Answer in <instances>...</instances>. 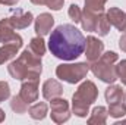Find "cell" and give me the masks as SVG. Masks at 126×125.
I'll return each instance as SVG.
<instances>
[{
    "label": "cell",
    "mask_w": 126,
    "mask_h": 125,
    "mask_svg": "<svg viewBox=\"0 0 126 125\" xmlns=\"http://www.w3.org/2000/svg\"><path fill=\"white\" fill-rule=\"evenodd\" d=\"M48 49L57 59L75 61L85 50V37L75 25L63 24L51 31Z\"/></svg>",
    "instance_id": "1"
},
{
    "label": "cell",
    "mask_w": 126,
    "mask_h": 125,
    "mask_svg": "<svg viewBox=\"0 0 126 125\" xmlns=\"http://www.w3.org/2000/svg\"><path fill=\"white\" fill-rule=\"evenodd\" d=\"M98 97V90L93 81H84L72 96V113L79 118H87L90 106Z\"/></svg>",
    "instance_id": "2"
},
{
    "label": "cell",
    "mask_w": 126,
    "mask_h": 125,
    "mask_svg": "<svg viewBox=\"0 0 126 125\" xmlns=\"http://www.w3.org/2000/svg\"><path fill=\"white\" fill-rule=\"evenodd\" d=\"M116 62H117V55L114 52H106L95 62H93V65H90V69L103 83L113 84L117 80V72L114 66Z\"/></svg>",
    "instance_id": "3"
},
{
    "label": "cell",
    "mask_w": 126,
    "mask_h": 125,
    "mask_svg": "<svg viewBox=\"0 0 126 125\" xmlns=\"http://www.w3.org/2000/svg\"><path fill=\"white\" fill-rule=\"evenodd\" d=\"M88 71H90V65L87 62L62 63L56 68V77L69 84H78L87 77Z\"/></svg>",
    "instance_id": "4"
},
{
    "label": "cell",
    "mask_w": 126,
    "mask_h": 125,
    "mask_svg": "<svg viewBox=\"0 0 126 125\" xmlns=\"http://www.w3.org/2000/svg\"><path fill=\"white\" fill-rule=\"evenodd\" d=\"M18 61L22 63L24 68L27 69L28 77H27L25 81H37V83H40V75H41V71H43L41 58L37 56V55H34L32 52L28 50V49H25V50L19 55Z\"/></svg>",
    "instance_id": "5"
},
{
    "label": "cell",
    "mask_w": 126,
    "mask_h": 125,
    "mask_svg": "<svg viewBox=\"0 0 126 125\" xmlns=\"http://www.w3.org/2000/svg\"><path fill=\"white\" fill-rule=\"evenodd\" d=\"M50 107H51V121L56 124H63L66 121H69L70 118V109H69V103L67 100H64L62 97H56L50 100Z\"/></svg>",
    "instance_id": "6"
},
{
    "label": "cell",
    "mask_w": 126,
    "mask_h": 125,
    "mask_svg": "<svg viewBox=\"0 0 126 125\" xmlns=\"http://www.w3.org/2000/svg\"><path fill=\"white\" fill-rule=\"evenodd\" d=\"M13 25L10 24L9 18L0 19V43L1 44H16L19 47H22L24 41L22 37L16 32H13Z\"/></svg>",
    "instance_id": "7"
},
{
    "label": "cell",
    "mask_w": 126,
    "mask_h": 125,
    "mask_svg": "<svg viewBox=\"0 0 126 125\" xmlns=\"http://www.w3.org/2000/svg\"><path fill=\"white\" fill-rule=\"evenodd\" d=\"M103 52H104V43L94 35H88L85 40V50H84L87 61L91 63L95 62L103 55Z\"/></svg>",
    "instance_id": "8"
},
{
    "label": "cell",
    "mask_w": 126,
    "mask_h": 125,
    "mask_svg": "<svg viewBox=\"0 0 126 125\" xmlns=\"http://www.w3.org/2000/svg\"><path fill=\"white\" fill-rule=\"evenodd\" d=\"M9 21L13 25V28L25 30V28H28L32 24L34 16H32L31 12H24L21 9H16V10H12V15L9 16Z\"/></svg>",
    "instance_id": "9"
},
{
    "label": "cell",
    "mask_w": 126,
    "mask_h": 125,
    "mask_svg": "<svg viewBox=\"0 0 126 125\" xmlns=\"http://www.w3.org/2000/svg\"><path fill=\"white\" fill-rule=\"evenodd\" d=\"M53 25H54V18H53L50 13L44 12V13H40V15L37 16L34 30H35V32H37V35L44 37V35H47L48 32L51 31Z\"/></svg>",
    "instance_id": "10"
},
{
    "label": "cell",
    "mask_w": 126,
    "mask_h": 125,
    "mask_svg": "<svg viewBox=\"0 0 126 125\" xmlns=\"http://www.w3.org/2000/svg\"><path fill=\"white\" fill-rule=\"evenodd\" d=\"M19 96L28 104L37 102V99H38V83L37 81H22Z\"/></svg>",
    "instance_id": "11"
},
{
    "label": "cell",
    "mask_w": 126,
    "mask_h": 125,
    "mask_svg": "<svg viewBox=\"0 0 126 125\" xmlns=\"http://www.w3.org/2000/svg\"><path fill=\"white\" fill-rule=\"evenodd\" d=\"M107 18L117 31L126 32V12L120 10L119 7H110L107 10Z\"/></svg>",
    "instance_id": "12"
},
{
    "label": "cell",
    "mask_w": 126,
    "mask_h": 125,
    "mask_svg": "<svg viewBox=\"0 0 126 125\" xmlns=\"http://www.w3.org/2000/svg\"><path fill=\"white\" fill-rule=\"evenodd\" d=\"M63 94V87L62 84L56 80H47L43 84V96L46 100H51L56 97H60Z\"/></svg>",
    "instance_id": "13"
},
{
    "label": "cell",
    "mask_w": 126,
    "mask_h": 125,
    "mask_svg": "<svg viewBox=\"0 0 126 125\" xmlns=\"http://www.w3.org/2000/svg\"><path fill=\"white\" fill-rule=\"evenodd\" d=\"M98 15H100V13H95V12H91V10H88V9H84V12H82V18H81V24H82L84 31L95 32L97 21H98Z\"/></svg>",
    "instance_id": "14"
},
{
    "label": "cell",
    "mask_w": 126,
    "mask_h": 125,
    "mask_svg": "<svg viewBox=\"0 0 126 125\" xmlns=\"http://www.w3.org/2000/svg\"><path fill=\"white\" fill-rule=\"evenodd\" d=\"M107 116H109L107 109L104 106H97V107L93 109L91 116L88 118V124L90 125H103V124H106Z\"/></svg>",
    "instance_id": "15"
},
{
    "label": "cell",
    "mask_w": 126,
    "mask_h": 125,
    "mask_svg": "<svg viewBox=\"0 0 126 125\" xmlns=\"http://www.w3.org/2000/svg\"><path fill=\"white\" fill-rule=\"evenodd\" d=\"M104 97H106V102H107L109 104H111V103H117V102H122V99H123V90H122L120 85L113 84V85H110V87L106 88V91H104Z\"/></svg>",
    "instance_id": "16"
},
{
    "label": "cell",
    "mask_w": 126,
    "mask_h": 125,
    "mask_svg": "<svg viewBox=\"0 0 126 125\" xmlns=\"http://www.w3.org/2000/svg\"><path fill=\"white\" fill-rule=\"evenodd\" d=\"M47 110H48V107H47V104L44 102H38V103L32 104L31 107H28L30 116L35 121H43L47 116Z\"/></svg>",
    "instance_id": "17"
},
{
    "label": "cell",
    "mask_w": 126,
    "mask_h": 125,
    "mask_svg": "<svg viewBox=\"0 0 126 125\" xmlns=\"http://www.w3.org/2000/svg\"><path fill=\"white\" fill-rule=\"evenodd\" d=\"M21 47L16 44H3L0 47V65H3L4 62H9L10 59H13L18 55V50Z\"/></svg>",
    "instance_id": "18"
},
{
    "label": "cell",
    "mask_w": 126,
    "mask_h": 125,
    "mask_svg": "<svg viewBox=\"0 0 126 125\" xmlns=\"http://www.w3.org/2000/svg\"><path fill=\"white\" fill-rule=\"evenodd\" d=\"M28 50H30V52H32L34 55L40 56V58L46 53V43H44V40H43V37H41V35L34 37L31 41H30Z\"/></svg>",
    "instance_id": "19"
},
{
    "label": "cell",
    "mask_w": 126,
    "mask_h": 125,
    "mask_svg": "<svg viewBox=\"0 0 126 125\" xmlns=\"http://www.w3.org/2000/svg\"><path fill=\"white\" fill-rule=\"evenodd\" d=\"M110 27H111V24H110V21H109V18H107V13L101 12V13L98 15L95 32H98V35L104 37V35H107V34L110 32Z\"/></svg>",
    "instance_id": "20"
},
{
    "label": "cell",
    "mask_w": 126,
    "mask_h": 125,
    "mask_svg": "<svg viewBox=\"0 0 126 125\" xmlns=\"http://www.w3.org/2000/svg\"><path fill=\"white\" fill-rule=\"evenodd\" d=\"M10 107H12V110H13L15 113H19V115L28 112V103H25L19 94H18V96H13V97L10 99Z\"/></svg>",
    "instance_id": "21"
},
{
    "label": "cell",
    "mask_w": 126,
    "mask_h": 125,
    "mask_svg": "<svg viewBox=\"0 0 126 125\" xmlns=\"http://www.w3.org/2000/svg\"><path fill=\"white\" fill-rule=\"evenodd\" d=\"M109 115L111 118H123L126 115V106L122 102H117V103H111L109 104Z\"/></svg>",
    "instance_id": "22"
},
{
    "label": "cell",
    "mask_w": 126,
    "mask_h": 125,
    "mask_svg": "<svg viewBox=\"0 0 126 125\" xmlns=\"http://www.w3.org/2000/svg\"><path fill=\"white\" fill-rule=\"evenodd\" d=\"M107 0H85V9L95 12V13H101L104 12V4Z\"/></svg>",
    "instance_id": "23"
},
{
    "label": "cell",
    "mask_w": 126,
    "mask_h": 125,
    "mask_svg": "<svg viewBox=\"0 0 126 125\" xmlns=\"http://www.w3.org/2000/svg\"><path fill=\"white\" fill-rule=\"evenodd\" d=\"M31 3L34 4H46V6H48V9H51V10H60L63 7V3H64V0H31Z\"/></svg>",
    "instance_id": "24"
},
{
    "label": "cell",
    "mask_w": 126,
    "mask_h": 125,
    "mask_svg": "<svg viewBox=\"0 0 126 125\" xmlns=\"http://www.w3.org/2000/svg\"><path fill=\"white\" fill-rule=\"evenodd\" d=\"M67 15H69V18H70L75 24H78V22H81L82 10L79 9V6H76V4H70V6H69V10H67Z\"/></svg>",
    "instance_id": "25"
},
{
    "label": "cell",
    "mask_w": 126,
    "mask_h": 125,
    "mask_svg": "<svg viewBox=\"0 0 126 125\" xmlns=\"http://www.w3.org/2000/svg\"><path fill=\"white\" fill-rule=\"evenodd\" d=\"M116 72H117V78L122 81V84L126 85V59L120 61L116 65Z\"/></svg>",
    "instance_id": "26"
},
{
    "label": "cell",
    "mask_w": 126,
    "mask_h": 125,
    "mask_svg": "<svg viewBox=\"0 0 126 125\" xmlns=\"http://www.w3.org/2000/svg\"><path fill=\"white\" fill-rule=\"evenodd\" d=\"M10 97V87L6 81H0V103Z\"/></svg>",
    "instance_id": "27"
},
{
    "label": "cell",
    "mask_w": 126,
    "mask_h": 125,
    "mask_svg": "<svg viewBox=\"0 0 126 125\" xmlns=\"http://www.w3.org/2000/svg\"><path fill=\"white\" fill-rule=\"evenodd\" d=\"M119 47H120L122 52L126 53V32L122 34V37H120V40H119Z\"/></svg>",
    "instance_id": "28"
},
{
    "label": "cell",
    "mask_w": 126,
    "mask_h": 125,
    "mask_svg": "<svg viewBox=\"0 0 126 125\" xmlns=\"http://www.w3.org/2000/svg\"><path fill=\"white\" fill-rule=\"evenodd\" d=\"M19 0H0V4H4V6H16Z\"/></svg>",
    "instance_id": "29"
},
{
    "label": "cell",
    "mask_w": 126,
    "mask_h": 125,
    "mask_svg": "<svg viewBox=\"0 0 126 125\" xmlns=\"http://www.w3.org/2000/svg\"><path fill=\"white\" fill-rule=\"evenodd\" d=\"M4 118H6V113L0 109V122H3V121H4Z\"/></svg>",
    "instance_id": "30"
},
{
    "label": "cell",
    "mask_w": 126,
    "mask_h": 125,
    "mask_svg": "<svg viewBox=\"0 0 126 125\" xmlns=\"http://www.w3.org/2000/svg\"><path fill=\"white\" fill-rule=\"evenodd\" d=\"M123 104H125V106H126V93L123 94Z\"/></svg>",
    "instance_id": "31"
},
{
    "label": "cell",
    "mask_w": 126,
    "mask_h": 125,
    "mask_svg": "<svg viewBox=\"0 0 126 125\" xmlns=\"http://www.w3.org/2000/svg\"><path fill=\"white\" fill-rule=\"evenodd\" d=\"M125 122H126V119H125Z\"/></svg>",
    "instance_id": "32"
}]
</instances>
